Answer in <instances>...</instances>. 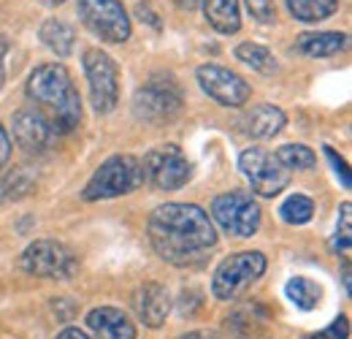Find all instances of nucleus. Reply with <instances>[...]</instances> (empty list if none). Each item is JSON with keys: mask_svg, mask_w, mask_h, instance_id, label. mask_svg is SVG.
<instances>
[{"mask_svg": "<svg viewBox=\"0 0 352 339\" xmlns=\"http://www.w3.org/2000/svg\"><path fill=\"white\" fill-rule=\"evenodd\" d=\"M179 112H182V92L168 76H152L133 95V114L144 123L166 125L176 120Z\"/></svg>", "mask_w": 352, "mask_h": 339, "instance_id": "39448f33", "label": "nucleus"}, {"mask_svg": "<svg viewBox=\"0 0 352 339\" xmlns=\"http://www.w3.org/2000/svg\"><path fill=\"white\" fill-rule=\"evenodd\" d=\"M133 307H135L138 320L146 329H163L168 315H171V294L160 282H146L135 291Z\"/></svg>", "mask_w": 352, "mask_h": 339, "instance_id": "4468645a", "label": "nucleus"}, {"mask_svg": "<svg viewBox=\"0 0 352 339\" xmlns=\"http://www.w3.org/2000/svg\"><path fill=\"white\" fill-rule=\"evenodd\" d=\"M274 158L279 161L282 169H287V171H293V169L309 171V169H314V163H317V155L309 150L307 144H285V147L276 150Z\"/></svg>", "mask_w": 352, "mask_h": 339, "instance_id": "393cba45", "label": "nucleus"}, {"mask_svg": "<svg viewBox=\"0 0 352 339\" xmlns=\"http://www.w3.org/2000/svg\"><path fill=\"white\" fill-rule=\"evenodd\" d=\"M322 152H325V158L331 161V166H333V171H336V176H339V182H342V187L344 190H350L352 187V174H350V166H347V161L333 150V147H322Z\"/></svg>", "mask_w": 352, "mask_h": 339, "instance_id": "c85d7f7f", "label": "nucleus"}, {"mask_svg": "<svg viewBox=\"0 0 352 339\" xmlns=\"http://www.w3.org/2000/svg\"><path fill=\"white\" fill-rule=\"evenodd\" d=\"M82 65H85V76H87L89 85L92 109L98 114L114 112L117 101H120V68H117V63L100 49H87L82 57Z\"/></svg>", "mask_w": 352, "mask_h": 339, "instance_id": "0eeeda50", "label": "nucleus"}, {"mask_svg": "<svg viewBox=\"0 0 352 339\" xmlns=\"http://www.w3.org/2000/svg\"><path fill=\"white\" fill-rule=\"evenodd\" d=\"M344 43H347L344 33H304L296 41V52H301L304 57H311V60H325L342 52Z\"/></svg>", "mask_w": 352, "mask_h": 339, "instance_id": "f3484780", "label": "nucleus"}, {"mask_svg": "<svg viewBox=\"0 0 352 339\" xmlns=\"http://www.w3.org/2000/svg\"><path fill=\"white\" fill-rule=\"evenodd\" d=\"M79 19L92 36L106 43H122L131 39V17L120 0H76Z\"/></svg>", "mask_w": 352, "mask_h": 339, "instance_id": "423d86ee", "label": "nucleus"}, {"mask_svg": "<svg viewBox=\"0 0 352 339\" xmlns=\"http://www.w3.org/2000/svg\"><path fill=\"white\" fill-rule=\"evenodd\" d=\"M6 52H8V41L0 36V87L6 82Z\"/></svg>", "mask_w": 352, "mask_h": 339, "instance_id": "473e14b6", "label": "nucleus"}, {"mask_svg": "<svg viewBox=\"0 0 352 339\" xmlns=\"http://www.w3.org/2000/svg\"><path fill=\"white\" fill-rule=\"evenodd\" d=\"M212 217L233 239H250L261 228V207L247 193H222L212 201Z\"/></svg>", "mask_w": 352, "mask_h": 339, "instance_id": "1a4fd4ad", "label": "nucleus"}, {"mask_svg": "<svg viewBox=\"0 0 352 339\" xmlns=\"http://www.w3.org/2000/svg\"><path fill=\"white\" fill-rule=\"evenodd\" d=\"M19 269L30 277H49V280H68L76 274L79 260L71 247H65L63 242L54 239H41L33 242L22 258H19Z\"/></svg>", "mask_w": 352, "mask_h": 339, "instance_id": "6e6552de", "label": "nucleus"}, {"mask_svg": "<svg viewBox=\"0 0 352 339\" xmlns=\"http://www.w3.org/2000/svg\"><path fill=\"white\" fill-rule=\"evenodd\" d=\"M144 166L133 155H111L100 169L89 176V182L82 190L85 201H106V198H120L138 190L144 185Z\"/></svg>", "mask_w": 352, "mask_h": 339, "instance_id": "7ed1b4c3", "label": "nucleus"}, {"mask_svg": "<svg viewBox=\"0 0 352 339\" xmlns=\"http://www.w3.org/2000/svg\"><path fill=\"white\" fill-rule=\"evenodd\" d=\"M195 79H198L201 90L212 101H217L220 106L239 109L252 98V87L247 85L239 74H233V71H228L222 65H201L195 71Z\"/></svg>", "mask_w": 352, "mask_h": 339, "instance_id": "f8f14e48", "label": "nucleus"}, {"mask_svg": "<svg viewBox=\"0 0 352 339\" xmlns=\"http://www.w3.org/2000/svg\"><path fill=\"white\" fill-rule=\"evenodd\" d=\"M285 294H287V298H290L298 309H304V312L314 309V307L320 304V285L307 280V277H293V280H287Z\"/></svg>", "mask_w": 352, "mask_h": 339, "instance_id": "b1692460", "label": "nucleus"}, {"mask_svg": "<svg viewBox=\"0 0 352 339\" xmlns=\"http://www.w3.org/2000/svg\"><path fill=\"white\" fill-rule=\"evenodd\" d=\"M174 3L182 8V11H192V8H198V6H201V0H174Z\"/></svg>", "mask_w": 352, "mask_h": 339, "instance_id": "c9c22d12", "label": "nucleus"}, {"mask_svg": "<svg viewBox=\"0 0 352 339\" xmlns=\"http://www.w3.org/2000/svg\"><path fill=\"white\" fill-rule=\"evenodd\" d=\"M331 250L336 255H350L352 250V207L350 204H342V212H339V225H336V234L331 239Z\"/></svg>", "mask_w": 352, "mask_h": 339, "instance_id": "bb28decb", "label": "nucleus"}, {"mask_svg": "<svg viewBox=\"0 0 352 339\" xmlns=\"http://www.w3.org/2000/svg\"><path fill=\"white\" fill-rule=\"evenodd\" d=\"M265 320H268V312H265V309H261V307H244V309H239V312L228 320V329L239 339H250L263 329Z\"/></svg>", "mask_w": 352, "mask_h": 339, "instance_id": "4be33fe9", "label": "nucleus"}, {"mask_svg": "<svg viewBox=\"0 0 352 339\" xmlns=\"http://www.w3.org/2000/svg\"><path fill=\"white\" fill-rule=\"evenodd\" d=\"M233 54H236V60H241L244 65H250L258 74H276V68H279L276 60H274V54H271V49H265L261 43H252V41L239 43L233 49Z\"/></svg>", "mask_w": 352, "mask_h": 339, "instance_id": "412c9836", "label": "nucleus"}, {"mask_svg": "<svg viewBox=\"0 0 352 339\" xmlns=\"http://www.w3.org/2000/svg\"><path fill=\"white\" fill-rule=\"evenodd\" d=\"M287 125V117L279 106H271V103H261L250 112L247 117V130L255 136V138H274L282 127Z\"/></svg>", "mask_w": 352, "mask_h": 339, "instance_id": "a211bd4d", "label": "nucleus"}, {"mask_svg": "<svg viewBox=\"0 0 352 339\" xmlns=\"http://www.w3.org/2000/svg\"><path fill=\"white\" fill-rule=\"evenodd\" d=\"M28 101L54 130V136L71 133L82 123V98L71 74L60 63L38 65L28 79Z\"/></svg>", "mask_w": 352, "mask_h": 339, "instance_id": "f03ea898", "label": "nucleus"}, {"mask_svg": "<svg viewBox=\"0 0 352 339\" xmlns=\"http://www.w3.org/2000/svg\"><path fill=\"white\" fill-rule=\"evenodd\" d=\"M135 11H138V19H141V22H149L152 28H160V17H155L152 6H146V3H138V6H135Z\"/></svg>", "mask_w": 352, "mask_h": 339, "instance_id": "7c9ffc66", "label": "nucleus"}, {"mask_svg": "<svg viewBox=\"0 0 352 339\" xmlns=\"http://www.w3.org/2000/svg\"><path fill=\"white\" fill-rule=\"evenodd\" d=\"M87 326L95 339H135L133 320L117 307H95L87 312Z\"/></svg>", "mask_w": 352, "mask_h": 339, "instance_id": "2eb2a0df", "label": "nucleus"}, {"mask_svg": "<svg viewBox=\"0 0 352 339\" xmlns=\"http://www.w3.org/2000/svg\"><path fill=\"white\" fill-rule=\"evenodd\" d=\"M279 214L285 223L290 225H304L314 217V201L304 193H293L290 198H285V204L279 207Z\"/></svg>", "mask_w": 352, "mask_h": 339, "instance_id": "a878e982", "label": "nucleus"}, {"mask_svg": "<svg viewBox=\"0 0 352 339\" xmlns=\"http://www.w3.org/2000/svg\"><path fill=\"white\" fill-rule=\"evenodd\" d=\"M38 3H44V6H63L65 0H38Z\"/></svg>", "mask_w": 352, "mask_h": 339, "instance_id": "4c0bfd02", "label": "nucleus"}, {"mask_svg": "<svg viewBox=\"0 0 352 339\" xmlns=\"http://www.w3.org/2000/svg\"><path fill=\"white\" fill-rule=\"evenodd\" d=\"M41 41L57 54V57H68L74 52V43H76V36H74V28L63 19H46L41 25Z\"/></svg>", "mask_w": 352, "mask_h": 339, "instance_id": "aec40b11", "label": "nucleus"}, {"mask_svg": "<svg viewBox=\"0 0 352 339\" xmlns=\"http://www.w3.org/2000/svg\"><path fill=\"white\" fill-rule=\"evenodd\" d=\"M239 169L247 176L252 193L263 196V198H274L279 196L287 185H290V171L282 169L279 161L265 152L261 147H252V150H244L239 155Z\"/></svg>", "mask_w": 352, "mask_h": 339, "instance_id": "9b49d317", "label": "nucleus"}, {"mask_svg": "<svg viewBox=\"0 0 352 339\" xmlns=\"http://www.w3.org/2000/svg\"><path fill=\"white\" fill-rule=\"evenodd\" d=\"M287 8L298 22H320L339 8V0H287Z\"/></svg>", "mask_w": 352, "mask_h": 339, "instance_id": "5701e85b", "label": "nucleus"}, {"mask_svg": "<svg viewBox=\"0 0 352 339\" xmlns=\"http://www.w3.org/2000/svg\"><path fill=\"white\" fill-rule=\"evenodd\" d=\"M33 187H36V174L25 166H16L0 179V204H14L30 196Z\"/></svg>", "mask_w": 352, "mask_h": 339, "instance_id": "6ab92c4d", "label": "nucleus"}, {"mask_svg": "<svg viewBox=\"0 0 352 339\" xmlns=\"http://www.w3.org/2000/svg\"><path fill=\"white\" fill-rule=\"evenodd\" d=\"M54 138H57L54 130L46 125V120L36 109L25 106V109H19L14 114V141L28 155H41V152H46Z\"/></svg>", "mask_w": 352, "mask_h": 339, "instance_id": "ddd939ff", "label": "nucleus"}, {"mask_svg": "<svg viewBox=\"0 0 352 339\" xmlns=\"http://www.w3.org/2000/svg\"><path fill=\"white\" fill-rule=\"evenodd\" d=\"M57 339H89L85 331H79V329H63L60 334H57Z\"/></svg>", "mask_w": 352, "mask_h": 339, "instance_id": "72a5a7b5", "label": "nucleus"}, {"mask_svg": "<svg viewBox=\"0 0 352 339\" xmlns=\"http://www.w3.org/2000/svg\"><path fill=\"white\" fill-rule=\"evenodd\" d=\"M304 339H350V320H347V315H339L331 326H325L322 331L309 334Z\"/></svg>", "mask_w": 352, "mask_h": 339, "instance_id": "c756f323", "label": "nucleus"}, {"mask_svg": "<svg viewBox=\"0 0 352 339\" xmlns=\"http://www.w3.org/2000/svg\"><path fill=\"white\" fill-rule=\"evenodd\" d=\"M342 280H344V288H347V294H352V285H350V260H344V269H342Z\"/></svg>", "mask_w": 352, "mask_h": 339, "instance_id": "e433bc0d", "label": "nucleus"}, {"mask_svg": "<svg viewBox=\"0 0 352 339\" xmlns=\"http://www.w3.org/2000/svg\"><path fill=\"white\" fill-rule=\"evenodd\" d=\"M141 166H144V179L157 190H179L192 176V163L176 144H163L157 150H149Z\"/></svg>", "mask_w": 352, "mask_h": 339, "instance_id": "9d476101", "label": "nucleus"}, {"mask_svg": "<svg viewBox=\"0 0 352 339\" xmlns=\"http://www.w3.org/2000/svg\"><path fill=\"white\" fill-rule=\"evenodd\" d=\"M8 158H11V138H8L6 127L0 125V169L8 163Z\"/></svg>", "mask_w": 352, "mask_h": 339, "instance_id": "2f4dec72", "label": "nucleus"}, {"mask_svg": "<svg viewBox=\"0 0 352 339\" xmlns=\"http://www.w3.org/2000/svg\"><path fill=\"white\" fill-rule=\"evenodd\" d=\"M265 260L263 253L258 250H244V253H236L230 258H225L214 277H212V294L220 301H230L236 298L241 291H247L252 282H258L265 274Z\"/></svg>", "mask_w": 352, "mask_h": 339, "instance_id": "20e7f679", "label": "nucleus"}, {"mask_svg": "<svg viewBox=\"0 0 352 339\" xmlns=\"http://www.w3.org/2000/svg\"><path fill=\"white\" fill-rule=\"evenodd\" d=\"M179 339H217V334H212V331H190V334H184Z\"/></svg>", "mask_w": 352, "mask_h": 339, "instance_id": "f704fd0d", "label": "nucleus"}, {"mask_svg": "<svg viewBox=\"0 0 352 339\" xmlns=\"http://www.w3.org/2000/svg\"><path fill=\"white\" fill-rule=\"evenodd\" d=\"M204 6V17L206 22L217 30V33H239L241 28V11H239V0H201Z\"/></svg>", "mask_w": 352, "mask_h": 339, "instance_id": "dca6fc26", "label": "nucleus"}, {"mask_svg": "<svg viewBox=\"0 0 352 339\" xmlns=\"http://www.w3.org/2000/svg\"><path fill=\"white\" fill-rule=\"evenodd\" d=\"M155 253L174 266H198L217 245V231L198 204H163L146 223Z\"/></svg>", "mask_w": 352, "mask_h": 339, "instance_id": "f257e3e1", "label": "nucleus"}, {"mask_svg": "<svg viewBox=\"0 0 352 339\" xmlns=\"http://www.w3.org/2000/svg\"><path fill=\"white\" fill-rule=\"evenodd\" d=\"M244 6H247V11L252 14V19L261 22V25H271V22L276 19V6H274V0H244Z\"/></svg>", "mask_w": 352, "mask_h": 339, "instance_id": "cd10ccee", "label": "nucleus"}]
</instances>
